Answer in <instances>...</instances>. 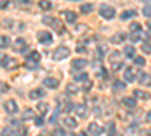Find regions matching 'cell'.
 <instances>
[{
    "label": "cell",
    "instance_id": "obj_1",
    "mask_svg": "<svg viewBox=\"0 0 151 136\" xmlns=\"http://www.w3.org/2000/svg\"><path fill=\"white\" fill-rule=\"evenodd\" d=\"M68 56H70V48L65 45H59L53 52V60H62V59H67Z\"/></svg>",
    "mask_w": 151,
    "mask_h": 136
},
{
    "label": "cell",
    "instance_id": "obj_2",
    "mask_svg": "<svg viewBox=\"0 0 151 136\" xmlns=\"http://www.w3.org/2000/svg\"><path fill=\"white\" fill-rule=\"evenodd\" d=\"M42 23L44 24H48V26H52V27H55L59 33H62V32H64V26H62V23L58 20V18H55V17H44L42 18Z\"/></svg>",
    "mask_w": 151,
    "mask_h": 136
},
{
    "label": "cell",
    "instance_id": "obj_3",
    "mask_svg": "<svg viewBox=\"0 0 151 136\" xmlns=\"http://www.w3.org/2000/svg\"><path fill=\"white\" fill-rule=\"evenodd\" d=\"M115 8H112L109 5H101V8H100V15H101L104 20H112L113 17H115Z\"/></svg>",
    "mask_w": 151,
    "mask_h": 136
},
{
    "label": "cell",
    "instance_id": "obj_4",
    "mask_svg": "<svg viewBox=\"0 0 151 136\" xmlns=\"http://www.w3.org/2000/svg\"><path fill=\"white\" fill-rule=\"evenodd\" d=\"M38 41H40L41 44H52L53 36L47 30H41V32H38Z\"/></svg>",
    "mask_w": 151,
    "mask_h": 136
},
{
    "label": "cell",
    "instance_id": "obj_5",
    "mask_svg": "<svg viewBox=\"0 0 151 136\" xmlns=\"http://www.w3.org/2000/svg\"><path fill=\"white\" fill-rule=\"evenodd\" d=\"M5 110H6V114L9 115H14L18 112V104L15 100H6L5 101Z\"/></svg>",
    "mask_w": 151,
    "mask_h": 136
},
{
    "label": "cell",
    "instance_id": "obj_6",
    "mask_svg": "<svg viewBox=\"0 0 151 136\" xmlns=\"http://www.w3.org/2000/svg\"><path fill=\"white\" fill-rule=\"evenodd\" d=\"M42 85L45 86V88H48V89H56L59 86V80L55 79V77H45L42 80Z\"/></svg>",
    "mask_w": 151,
    "mask_h": 136
},
{
    "label": "cell",
    "instance_id": "obj_7",
    "mask_svg": "<svg viewBox=\"0 0 151 136\" xmlns=\"http://www.w3.org/2000/svg\"><path fill=\"white\" fill-rule=\"evenodd\" d=\"M88 64V60L86 59H83V58H77V59H74L73 62H71V67H73V70H83Z\"/></svg>",
    "mask_w": 151,
    "mask_h": 136
},
{
    "label": "cell",
    "instance_id": "obj_8",
    "mask_svg": "<svg viewBox=\"0 0 151 136\" xmlns=\"http://www.w3.org/2000/svg\"><path fill=\"white\" fill-rule=\"evenodd\" d=\"M60 15L65 17L67 23H76V21H77V14H76V12H73V11H62Z\"/></svg>",
    "mask_w": 151,
    "mask_h": 136
},
{
    "label": "cell",
    "instance_id": "obj_9",
    "mask_svg": "<svg viewBox=\"0 0 151 136\" xmlns=\"http://www.w3.org/2000/svg\"><path fill=\"white\" fill-rule=\"evenodd\" d=\"M101 132H103V129L100 127V126L97 124V122H91V124L88 126V133L92 135V136H98Z\"/></svg>",
    "mask_w": 151,
    "mask_h": 136
},
{
    "label": "cell",
    "instance_id": "obj_10",
    "mask_svg": "<svg viewBox=\"0 0 151 136\" xmlns=\"http://www.w3.org/2000/svg\"><path fill=\"white\" fill-rule=\"evenodd\" d=\"M139 79V85H142V86H151V76L150 74H147V73H141L139 76H137Z\"/></svg>",
    "mask_w": 151,
    "mask_h": 136
},
{
    "label": "cell",
    "instance_id": "obj_11",
    "mask_svg": "<svg viewBox=\"0 0 151 136\" xmlns=\"http://www.w3.org/2000/svg\"><path fill=\"white\" fill-rule=\"evenodd\" d=\"M125 40H127V35H125L124 32H116L115 35L112 36V42L113 44H122Z\"/></svg>",
    "mask_w": 151,
    "mask_h": 136
},
{
    "label": "cell",
    "instance_id": "obj_12",
    "mask_svg": "<svg viewBox=\"0 0 151 136\" xmlns=\"http://www.w3.org/2000/svg\"><path fill=\"white\" fill-rule=\"evenodd\" d=\"M133 95H134V98H137V100H150V98H151V95L148 92L142 91V89H134Z\"/></svg>",
    "mask_w": 151,
    "mask_h": 136
},
{
    "label": "cell",
    "instance_id": "obj_13",
    "mask_svg": "<svg viewBox=\"0 0 151 136\" xmlns=\"http://www.w3.org/2000/svg\"><path fill=\"white\" fill-rule=\"evenodd\" d=\"M136 77H137L136 76V71L133 68H127V70L124 71V79L127 80V82H134Z\"/></svg>",
    "mask_w": 151,
    "mask_h": 136
},
{
    "label": "cell",
    "instance_id": "obj_14",
    "mask_svg": "<svg viewBox=\"0 0 151 136\" xmlns=\"http://www.w3.org/2000/svg\"><path fill=\"white\" fill-rule=\"evenodd\" d=\"M45 95V92L40 88H36V89H32L29 92V97H30V100H38V98H42Z\"/></svg>",
    "mask_w": 151,
    "mask_h": 136
},
{
    "label": "cell",
    "instance_id": "obj_15",
    "mask_svg": "<svg viewBox=\"0 0 151 136\" xmlns=\"http://www.w3.org/2000/svg\"><path fill=\"white\" fill-rule=\"evenodd\" d=\"M76 114H77L80 118H86V115H88V106L86 104H77V106H76Z\"/></svg>",
    "mask_w": 151,
    "mask_h": 136
},
{
    "label": "cell",
    "instance_id": "obj_16",
    "mask_svg": "<svg viewBox=\"0 0 151 136\" xmlns=\"http://www.w3.org/2000/svg\"><path fill=\"white\" fill-rule=\"evenodd\" d=\"M12 124H14V127H15V130H14V135L15 136H24L26 135V129H24L21 124H18V122H12Z\"/></svg>",
    "mask_w": 151,
    "mask_h": 136
},
{
    "label": "cell",
    "instance_id": "obj_17",
    "mask_svg": "<svg viewBox=\"0 0 151 136\" xmlns=\"http://www.w3.org/2000/svg\"><path fill=\"white\" fill-rule=\"evenodd\" d=\"M64 126L68 127V129H76V127H77V121H76V118L67 117V118L64 119Z\"/></svg>",
    "mask_w": 151,
    "mask_h": 136
},
{
    "label": "cell",
    "instance_id": "obj_18",
    "mask_svg": "<svg viewBox=\"0 0 151 136\" xmlns=\"http://www.w3.org/2000/svg\"><path fill=\"white\" fill-rule=\"evenodd\" d=\"M11 45V38L6 35H2L0 36V48H8Z\"/></svg>",
    "mask_w": 151,
    "mask_h": 136
},
{
    "label": "cell",
    "instance_id": "obj_19",
    "mask_svg": "<svg viewBox=\"0 0 151 136\" xmlns=\"http://www.w3.org/2000/svg\"><path fill=\"white\" fill-rule=\"evenodd\" d=\"M94 11V5L92 3H83L80 5V12L82 14H89V12Z\"/></svg>",
    "mask_w": 151,
    "mask_h": 136
},
{
    "label": "cell",
    "instance_id": "obj_20",
    "mask_svg": "<svg viewBox=\"0 0 151 136\" xmlns=\"http://www.w3.org/2000/svg\"><path fill=\"white\" fill-rule=\"evenodd\" d=\"M14 48L18 52H21L23 48H26V41H24L23 38H17L15 40V44H14Z\"/></svg>",
    "mask_w": 151,
    "mask_h": 136
},
{
    "label": "cell",
    "instance_id": "obj_21",
    "mask_svg": "<svg viewBox=\"0 0 151 136\" xmlns=\"http://www.w3.org/2000/svg\"><path fill=\"white\" fill-rule=\"evenodd\" d=\"M142 36H145V35L142 33V30L132 32V33H130V40H132L133 42H137V41H141V38H142Z\"/></svg>",
    "mask_w": 151,
    "mask_h": 136
},
{
    "label": "cell",
    "instance_id": "obj_22",
    "mask_svg": "<svg viewBox=\"0 0 151 136\" xmlns=\"http://www.w3.org/2000/svg\"><path fill=\"white\" fill-rule=\"evenodd\" d=\"M134 53H136V50H134L133 45H125L124 47V55L127 58H134Z\"/></svg>",
    "mask_w": 151,
    "mask_h": 136
},
{
    "label": "cell",
    "instance_id": "obj_23",
    "mask_svg": "<svg viewBox=\"0 0 151 136\" xmlns=\"http://www.w3.org/2000/svg\"><path fill=\"white\" fill-rule=\"evenodd\" d=\"M38 6H40L42 11H50V9L53 8V5L50 3V0H41V2L38 3Z\"/></svg>",
    "mask_w": 151,
    "mask_h": 136
},
{
    "label": "cell",
    "instance_id": "obj_24",
    "mask_svg": "<svg viewBox=\"0 0 151 136\" xmlns=\"http://www.w3.org/2000/svg\"><path fill=\"white\" fill-rule=\"evenodd\" d=\"M109 60H110V64H115V62H119L121 60V53L119 52H112V55H110V58H109Z\"/></svg>",
    "mask_w": 151,
    "mask_h": 136
},
{
    "label": "cell",
    "instance_id": "obj_25",
    "mask_svg": "<svg viewBox=\"0 0 151 136\" xmlns=\"http://www.w3.org/2000/svg\"><path fill=\"white\" fill-rule=\"evenodd\" d=\"M122 104L127 106V107H134L136 106V100L134 98H130V97H125V98H122Z\"/></svg>",
    "mask_w": 151,
    "mask_h": 136
},
{
    "label": "cell",
    "instance_id": "obj_26",
    "mask_svg": "<svg viewBox=\"0 0 151 136\" xmlns=\"http://www.w3.org/2000/svg\"><path fill=\"white\" fill-rule=\"evenodd\" d=\"M77 92H79V88H77L74 83H68V85H67V94L74 95V94H77Z\"/></svg>",
    "mask_w": 151,
    "mask_h": 136
},
{
    "label": "cell",
    "instance_id": "obj_27",
    "mask_svg": "<svg viewBox=\"0 0 151 136\" xmlns=\"http://www.w3.org/2000/svg\"><path fill=\"white\" fill-rule=\"evenodd\" d=\"M136 15V11H124L122 14H121V20H129V18H132V17H134Z\"/></svg>",
    "mask_w": 151,
    "mask_h": 136
},
{
    "label": "cell",
    "instance_id": "obj_28",
    "mask_svg": "<svg viewBox=\"0 0 151 136\" xmlns=\"http://www.w3.org/2000/svg\"><path fill=\"white\" fill-rule=\"evenodd\" d=\"M125 89V83L121 82V80H115L113 82V91H122Z\"/></svg>",
    "mask_w": 151,
    "mask_h": 136
},
{
    "label": "cell",
    "instance_id": "obj_29",
    "mask_svg": "<svg viewBox=\"0 0 151 136\" xmlns=\"http://www.w3.org/2000/svg\"><path fill=\"white\" fill-rule=\"evenodd\" d=\"M9 60H11V58H9L8 55L0 53V65H2V67H5V68H6V65H8Z\"/></svg>",
    "mask_w": 151,
    "mask_h": 136
},
{
    "label": "cell",
    "instance_id": "obj_30",
    "mask_svg": "<svg viewBox=\"0 0 151 136\" xmlns=\"http://www.w3.org/2000/svg\"><path fill=\"white\" fill-rule=\"evenodd\" d=\"M24 121H29V119H32L33 118V110L32 109H26L24 110V114H23V117H21Z\"/></svg>",
    "mask_w": 151,
    "mask_h": 136
},
{
    "label": "cell",
    "instance_id": "obj_31",
    "mask_svg": "<svg viewBox=\"0 0 151 136\" xmlns=\"http://www.w3.org/2000/svg\"><path fill=\"white\" fill-rule=\"evenodd\" d=\"M97 50H98V55H100V56H104V55L107 53V50H109V47H107L106 44H100Z\"/></svg>",
    "mask_w": 151,
    "mask_h": 136
},
{
    "label": "cell",
    "instance_id": "obj_32",
    "mask_svg": "<svg viewBox=\"0 0 151 136\" xmlns=\"http://www.w3.org/2000/svg\"><path fill=\"white\" fill-rule=\"evenodd\" d=\"M29 59L30 60H35V62H38V60L41 59V55H40V52H36V50H33L30 55H29Z\"/></svg>",
    "mask_w": 151,
    "mask_h": 136
},
{
    "label": "cell",
    "instance_id": "obj_33",
    "mask_svg": "<svg viewBox=\"0 0 151 136\" xmlns=\"http://www.w3.org/2000/svg\"><path fill=\"white\" fill-rule=\"evenodd\" d=\"M88 77L89 76H88L86 73H80V74H77V76L74 77V80L76 82H85V80H88Z\"/></svg>",
    "mask_w": 151,
    "mask_h": 136
},
{
    "label": "cell",
    "instance_id": "obj_34",
    "mask_svg": "<svg viewBox=\"0 0 151 136\" xmlns=\"http://www.w3.org/2000/svg\"><path fill=\"white\" fill-rule=\"evenodd\" d=\"M142 52L151 55V41H145V42L142 44Z\"/></svg>",
    "mask_w": 151,
    "mask_h": 136
},
{
    "label": "cell",
    "instance_id": "obj_35",
    "mask_svg": "<svg viewBox=\"0 0 151 136\" xmlns=\"http://www.w3.org/2000/svg\"><path fill=\"white\" fill-rule=\"evenodd\" d=\"M134 65L136 67H144L145 65V59L142 56H136L134 58Z\"/></svg>",
    "mask_w": 151,
    "mask_h": 136
},
{
    "label": "cell",
    "instance_id": "obj_36",
    "mask_svg": "<svg viewBox=\"0 0 151 136\" xmlns=\"http://www.w3.org/2000/svg\"><path fill=\"white\" fill-rule=\"evenodd\" d=\"M142 14H144L147 18H151V5H145V6H144Z\"/></svg>",
    "mask_w": 151,
    "mask_h": 136
},
{
    "label": "cell",
    "instance_id": "obj_37",
    "mask_svg": "<svg viewBox=\"0 0 151 136\" xmlns=\"http://www.w3.org/2000/svg\"><path fill=\"white\" fill-rule=\"evenodd\" d=\"M47 109H48V104L47 103H38V110H40L42 115L47 112Z\"/></svg>",
    "mask_w": 151,
    "mask_h": 136
},
{
    "label": "cell",
    "instance_id": "obj_38",
    "mask_svg": "<svg viewBox=\"0 0 151 136\" xmlns=\"http://www.w3.org/2000/svg\"><path fill=\"white\" fill-rule=\"evenodd\" d=\"M129 29H130V32H137V30H142V27H141V24H139V23H132Z\"/></svg>",
    "mask_w": 151,
    "mask_h": 136
},
{
    "label": "cell",
    "instance_id": "obj_39",
    "mask_svg": "<svg viewBox=\"0 0 151 136\" xmlns=\"http://www.w3.org/2000/svg\"><path fill=\"white\" fill-rule=\"evenodd\" d=\"M122 67H124V62H122V60H119V62H115V64H112V70L115 71V73H116V71H119Z\"/></svg>",
    "mask_w": 151,
    "mask_h": 136
},
{
    "label": "cell",
    "instance_id": "obj_40",
    "mask_svg": "<svg viewBox=\"0 0 151 136\" xmlns=\"http://www.w3.org/2000/svg\"><path fill=\"white\" fill-rule=\"evenodd\" d=\"M36 64H38V62H35V60L27 59V60H26V68H29V70H35V68H38Z\"/></svg>",
    "mask_w": 151,
    "mask_h": 136
},
{
    "label": "cell",
    "instance_id": "obj_41",
    "mask_svg": "<svg viewBox=\"0 0 151 136\" xmlns=\"http://www.w3.org/2000/svg\"><path fill=\"white\" fill-rule=\"evenodd\" d=\"M91 89H92V82L88 79L83 82V91H91Z\"/></svg>",
    "mask_w": 151,
    "mask_h": 136
},
{
    "label": "cell",
    "instance_id": "obj_42",
    "mask_svg": "<svg viewBox=\"0 0 151 136\" xmlns=\"http://www.w3.org/2000/svg\"><path fill=\"white\" fill-rule=\"evenodd\" d=\"M17 5H20V6H27V5H30V0H17Z\"/></svg>",
    "mask_w": 151,
    "mask_h": 136
},
{
    "label": "cell",
    "instance_id": "obj_43",
    "mask_svg": "<svg viewBox=\"0 0 151 136\" xmlns=\"http://www.w3.org/2000/svg\"><path fill=\"white\" fill-rule=\"evenodd\" d=\"M8 5H9V0H0V8H8Z\"/></svg>",
    "mask_w": 151,
    "mask_h": 136
},
{
    "label": "cell",
    "instance_id": "obj_44",
    "mask_svg": "<svg viewBox=\"0 0 151 136\" xmlns=\"http://www.w3.org/2000/svg\"><path fill=\"white\" fill-rule=\"evenodd\" d=\"M42 122H44V118H42V117H40V118L35 119V124H36V126H42Z\"/></svg>",
    "mask_w": 151,
    "mask_h": 136
},
{
    "label": "cell",
    "instance_id": "obj_45",
    "mask_svg": "<svg viewBox=\"0 0 151 136\" xmlns=\"http://www.w3.org/2000/svg\"><path fill=\"white\" fill-rule=\"evenodd\" d=\"M76 50H77V53H79V52H80V53H85L86 48H85V45H77V47H76Z\"/></svg>",
    "mask_w": 151,
    "mask_h": 136
},
{
    "label": "cell",
    "instance_id": "obj_46",
    "mask_svg": "<svg viewBox=\"0 0 151 136\" xmlns=\"http://www.w3.org/2000/svg\"><path fill=\"white\" fill-rule=\"evenodd\" d=\"M0 136H11V132H9V130H6V129H5V130H3V132H2V133H0Z\"/></svg>",
    "mask_w": 151,
    "mask_h": 136
},
{
    "label": "cell",
    "instance_id": "obj_47",
    "mask_svg": "<svg viewBox=\"0 0 151 136\" xmlns=\"http://www.w3.org/2000/svg\"><path fill=\"white\" fill-rule=\"evenodd\" d=\"M145 119H147V122H150V124H151V110H150V112L147 114V117H145Z\"/></svg>",
    "mask_w": 151,
    "mask_h": 136
},
{
    "label": "cell",
    "instance_id": "obj_48",
    "mask_svg": "<svg viewBox=\"0 0 151 136\" xmlns=\"http://www.w3.org/2000/svg\"><path fill=\"white\" fill-rule=\"evenodd\" d=\"M109 136H121L119 133H116L115 130H113V132H109Z\"/></svg>",
    "mask_w": 151,
    "mask_h": 136
},
{
    "label": "cell",
    "instance_id": "obj_49",
    "mask_svg": "<svg viewBox=\"0 0 151 136\" xmlns=\"http://www.w3.org/2000/svg\"><path fill=\"white\" fill-rule=\"evenodd\" d=\"M77 136H86V133H85V132H82V133H79Z\"/></svg>",
    "mask_w": 151,
    "mask_h": 136
},
{
    "label": "cell",
    "instance_id": "obj_50",
    "mask_svg": "<svg viewBox=\"0 0 151 136\" xmlns=\"http://www.w3.org/2000/svg\"><path fill=\"white\" fill-rule=\"evenodd\" d=\"M148 29H150V32H151V21L148 23Z\"/></svg>",
    "mask_w": 151,
    "mask_h": 136
},
{
    "label": "cell",
    "instance_id": "obj_51",
    "mask_svg": "<svg viewBox=\"0 0 151 136\" xmlns=\"http://www.w3.org/2000/svg\"><path fill=\"white\" fill-rule=\"evenodd\" d=\"M147 133H148V136H151V129H148V132H147Z\"/></svg>",
    "mask_w": 151,
    "mask_h": 136
}]
</instances>
